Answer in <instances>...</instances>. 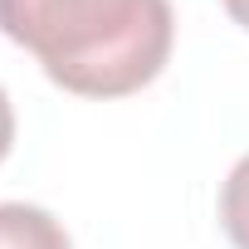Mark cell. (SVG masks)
Segmentation results:
<instances>
[{"label":"cell","instance_id":"7a4b0ae2","mask_svg":"<svg viewBox=\"0 0 249 249\" xmlns=\"http://www.w3.org/2000/svg\"><path fill=\"white\" fill-rule=\"evenodd\" d=\"M0 249H73V244L44 205L5 200L0 205Z\"/></svg>","mask_w":249,"mask_h":249},{"label":"cell","instance_id":"3957f363","mask_svg":"<svg viewBox=\"0 0 249 249\" xmlns=\"http://www.w3.org/2000/svg\"><path fill=\"white\" fill-rule=\"evenodd\" d=\"M220 225L234 249H249V152L234 161V171L220 186Z\"/></svg>","mask_w":249,"mask_h":249},{"label":"cell","instance_id":"6da1fadb","mask_svg":"<svg viewBox=\"0 0 249 249\" xmlns=\"http://www.w3.org/2000/svg\"><path fill=\"white\" fill-rule=\"evenodd\" d=\"M0 35L78 98L147 88L176 39L171 0H0Z\"/></svg>","mask_w":249,"mask_h":249},{"label":"cell","instance_id":"5b68a950","mask_svg":"<svg viewBox=\"0 0 249 249\" xmlns=\"http://www.w3.org/2000/svg\"><path fill=\"white\" fill-rule=\"evenodd\" d=\"M220 5L230 10V20H234V25H244V30H249V0H220Z\"/></svg>","mask_w":249,"mask_h":249},{"label":"cell","instance_id":"277c9868","mask_svg":"<svg viewBox=\"0 0 249 249\" xmlns=\"http://www.w3.org/2000/svg\"><path fill=\"white\" fill-rule=\"evenodd\" d=\"M10 147H15V107H10L5 88H0V161L10 157Z\"/></svg>","mask_w":249,"mask_h":249}]
</instances>
